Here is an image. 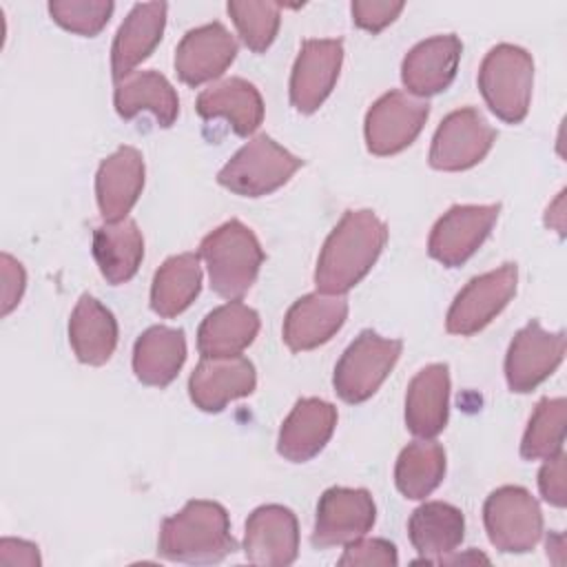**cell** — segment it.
I'll return each instance as SVG.
<instances>
[{
  "instance_id": "cell-39",
  "label": "cell",
  "mask_w": 567,
  "mask_h": 567,
  "mask_svg": "<svg viewBox=\"0 0 567 567\" xmlns=\"http://www.w3.org/2000/svg\"><path fill=\"white\" fill-rule=\"evenodd\" d=\"M2 261V315L7 317L18 303H20V297L24 292V284H27V275H24V268L20 261H16L11 255L2 252L0 257Z\"/></svg>"
},
{
  "instance_id": "cell-15",
  "label": "cell",
  "mask_w": 567,
  "mask_h": 567,
  "mask_svg": "<svg viewBox=\"0 0 567 567\" xmlns=\"http://www.w3.org/2000/svg\"><path fill=\"white\" fill-rule=\"evenodd\" d=\"M237 42L221 22L186 31L175 49V71L188 86L217 80L235 60Z\"/></svg>"
},
{
  "instance_id": "cell-7",
  "label": "cell",
  "mask_w": 567,
  "mask_h": 567,
  "mask_svg": "<svg viewBox=\"0 0 567 567\" xmlns=\"http://www.w3.org/2000/svg\"><path fill=\"white\" fill-rule=\"evenodd\" d=\"M483 523L489 543L505 554H523L543 536L538 501L520 485L494 489L483 505Z\"/></svg>"
},
{
  "instance_id": "cell-26",
  "label": "cell",
  "mask_w": 567,
  "mask_h": 567,
  "mask_svg": "<svg viewBox=\"0 0 567 567\" xmlns=\"http://www.w3.org/2000/svg\"><path fill=\"white\" fill-rule=\"evenodd\" d=\"M113 104L120 117L133 120L137 113L148 111L168 128L179 115V97L173 84L157 71H133L122 80H115Z\"/></svg>"
},
{
  "instance_id": "cell-19",
  "label": "cell",
  "mask_w": 567,
  "mask_h": 567,
  "mask_svg": "<svg viewBox=\"0 0 567 567\" xmlns=\"http://www.w3.org/2000/svg\"><path fill=\"white\" fill-rule=\"evenodd\" d=\"M463 44L458 35L445 33L414 44L401 62V80L412 95L427 97L445 91L458 69Z\"/></svg>"
},
{
  "instance_id": "cell-20",
  "label": "cell",
  "mask_w": 567,
  "mask_h": 567,
  "mask_svg": "<svg viewBox=\"0 0 567 567\" xmlns=\"http://www.w3.org/2000/svg\"><path fill=\"white\" fill-rule=\"evenodd\" d=\"M144 188V157L133 146H120L102 159L95 175V197L104 221H122Z\"/></svg>"
},
{
  "instance_id": "cell-21",
  "label": "cell",
  "mask_w": 567,
  "mask_h": 567,
  "mask_svg": "<svg viewBox=\"0 0 567 567\" xmlns=\"http://www.w3.org/2000/svg\"><path fill=\"white\" fill-rule=\"evenodd\" d=\"M334 425L337 408L332 403L317 396L299 399L281 423L277 452L292 463H306L326 447Z\"/></svg>"
},
{
  "instance_id": "cell-17",
  "label": "cell",
  "mask_w": 567,
  "mask_h": 567,
  "mask_svg": "<svg viewBox=\"0 0 567 567\" xmlns=\"http://www.w3.org/2000/svg\"><path fill=\"white\" fill-rule=\"evenodd\" d=\"M244 554L255 565H290L299 554V525L292 509L284 505H261L244 532Z\"/></svg>"
},
{
  "instance_id": "cell-12",
  "label": "cell",
  "mask_w": 567,
  "mask_h": 567,
  "mask_svg": "<svg viewBox=\"0 0 567 567\" xmlns=\"http://www.w3.org/2000/svg\"><path fill=\"white\" fill-rule=\"evenodd\" d=\"M377 518L372 494L363 487H330L319 496L312 545L319 549L363 538Z\"/></svg>"
},
{
  "instance_id": "cell-18",
  "label": "cell",
  "mask_w": 567,
  "mask_h": 567,
  "mask_svg": "<svg viewBox=\"0 0 567 567\" xmlns=\"http://www.w3.org/2000/svg\"><path fill=\"white\" fill-rule=\"evenodd\" d=\"M348 319V299L343 295L310 292L299 297L286 312L284 341L292 352L315 350L328 343Z\"/></svg>"
},
{
  "instance_id": "cell-9",
  "label": "cell",
  "mask_w": 567,
  "mask_h": 567,
  "mask_svg": "<svg viewBox=\"0 0 567 567\" xmlns=\"http://www.w3.org/2000/svg\"><path fill=\"white\" fill-rule=\"evenodd\" d=\"M496 142V131L474 106L456 109L439 124L432 146L430 166L436 171H467L476 166Z\"/></svg>"
},
{
  "instance_id": "cell-33",
  "label": "cell",
  "mask_w": 567,
  "mask_h": 567,
  "mask_svg": "<svg viewBox=\"0 0 567 567\" xmlns=\"http://www.w3.org/2000/svg\"><path fill=\"white\" fill-rule=\"evenodd\" d=\"M565 399L545 396L536 403L520 441V456L527 461L549 458L563 450L565 441Z\"/></svg>"
},
{
  "instance_id": "cell-34",
  "label": "cell",
  "mask_w": 567,
  "mask_h": 567,
  "mask_svg": "<svg viewBox=\"0 0 567 567\" xmlns=\"http://www.w3.org/2000/svg\"><path fill=\"white\" fill-rule=\"evenodd\" d=\"M244 44L261 53L266 51L279 31V4L275 2H228L226 4Z\"/></svg>"
},
{
  "instance_id": "cell-24",
  "label": "cell",
  "mask_w": 567,
  "mask_h": 567,
  "mask_svg": "<svg viewBox=\"0 0 567 567\" xmlns=\"http://www.w3.org/2000/svg\"><path fill=\"white\" fill-rule=\"evenodd\" d=\"M195 109L204 120L224 117L241 137L255 133L264 120V100L257 86L244 78L213 82L197 95Z\"/></svg>"
},
{
  "instance_id": "cell-28",
  "label": "cell",
  "mask_w": 567,
  "mask_h": 567,
  "mask_svg": "<svg viewBox=\"0 0 567 567\" xmlns=\"http://www.w3.org/2000/svg\"><path fill=\"white\" fill-rule=\"evenodd\" d=\"M69 343L78 361L104 365L117 346V321L113 312L91 295H82L69 319Z\"/></svg>"
},
{
  "instance_id": "cell-32",
  "label": "cell",
  "mask_w": 567,
  "mask_h": 567,
  "mask_svg": "<svg viewBox=\"0 0 567 567\" xmlns=\"http://www.w3.org/2000/svg\"><path fill=\"white\" fill-rule=\"evenodd\" d=\"M445 476V450L436 441L408 443L394 465L396 489L412 501L430 496Z\"/></svg>"
},
{
  "instance_id": "cell-6",
  "label": "cell",
  "mask_w": 567,
  "mask_h": 567,
  "mask_svg": "<svg viewBox=\"0 0 567 567\" xmlns=\"http://www.w3.org/2000/svg\"><path fill=\"white\" fill-rule=\"evenodd\" d=\"M401 350V339H385L374 330L359 332L334 365L332 385L339 399L346 403L368 401L396 365Z\"/></svg>"
},
{
  "instance_id": "cell-25",
  "label": "cell",
  "mask_w": 567,
  "mask_h": 567,
  "mask_svg": "<svg viewBox=\"0 0 567 567\" xmlns=\"http://www.w3.org/2000/svg\"><path fill=\"white\" fill-rule=\"evenodd\" d=\"M412 547L421 554L419 563H441L454 554L465 536V516L458 507L443 501L419 505L408 520Z\"/></svg>"
},
{
  "instance_id": "cell-2",
  "label": "cell",
  "mask_w": 567,
  "mask_h": 567,
  "mask_svg": "<svg viewBox=\"0 0 567 567\" xmlns=\"http://www.w3.org/2000/svg\"><path fill=\"white\" fill-rule=\"evenodd\" d=\"M237 549L230 518L215 501H188L177 514L162 520L157 551L177 563H219Z\"/></svg>"
},
{
  "instance_id": "cell-16",
  "label": "cell",
  "mask_w": 567,
  "mask_h": 567,
  "mask_svg": "<svg viewBox=\"0 0 567 567\" xmlns=\"http://www.w3.org/2000/svg\"><path fill=\"white\" fill-rule=\"evenodd\" d=\"M255 385L257 372L246 357H210L193 370L188 394L202 412H221L230 401L252 394Z\"/></svg>"
},
{
  "instance_id": "cell-22",
  "label": "cell",
  "mask_w": 567,
  "mask_h": 567,
  "mask_svg": "<svg viewBox=\"0 0 567 567\" xmlns=\"http://www.w3.org/2000/svg\"><path fill=\"white\" fill-rule=\"evenodd\" d=\"M166 11V2H142L128 11L111 47L113 80L133 73V69L155 51L164 35Z\"/></svg>"
},
{
  "instance_id": "cell-29",
  "label": "cell",
  "mask_w": 567,
  "mask_h": 567,
  "mask_svg": "<svg viewBox=\"0 0 567 567\" xmlns=\"http://www.w3.org/2000/svg\"><path fill=\"white\" fill-rule=\"evenodd\" d=\"M186 361V337L179 328L151 326L133 348V372L137 381L153 388H166Z\"/></svg>"
},
{
  "instance_id": "cell-8",
  "label": "cell",
  "mask_w": 567,
  "mask_h": 567,
  "mask_svg": "<svg viewBox=\"0 0 567 567\" xmlns=\"http://www.w3.org/2000/svg\"><path fill=\"white\" fill-rule=\"evenodd\" d=\"M516 281L518 268L509 261L470 279L447 310L445 330L461 337L483 330L512 301L516 295Z\"/></svg>"
},
{
  "instance_id": "cell-5",
  "label": "cell",
  "mask_w": 567,
  "mask_h": 567,
  "mask_svg": "<svg viewBox=\"0 0 567 567\" xmlns=\"http://www.w3.org/2000/svg\"><path fill=\"white\" fill-rule=\"evenodd\" d=\"M301 166V157L259 133L221 166L217 182L235 195L264 197L281 188Z\"/></svg>"
},
{
  "instance_id": "cell-27",
  "label": "cell",
  "mask_w": 567,
  "mask_h": 567,
  "mask_svg": "<svg viewBox=\"0 0 567 567\" xmlns=\"http://www.w3.org/2000/svg\"><path fill=\"white\" fill-rule=\"evenodd\" d=\"M259 332V315L241 301H228L204 317L197 330L202 359L235 357L246 350Z\"/></svg>"
},
{
  "instance_id": "cell-36",
  "label": "cell",
  "mask_w": 567,
  "mask_h": 567,
  "mask_svg": "<svg viewBox=\"0 0 567 567\" xmlns=\"http://www.w3.org/2000/svg\"><path fill=\"white\" fill-rule=\"evenodd\" d=\"M399 563L396 547L385 538H357L346 545L339 565H383L394 567Z\"/></svg>"
},
{
  "instance_id": "cell-23",
  "label": "cell",
  "mask_w": 567,
  "mask_h": 567,
  "mask_svg": "<svg viewBox=\"0 0 567 567\" xmlns=\"http://www.w3.org/2000/svg\"><path fill=\"white\" fill-rule=\"evenodd\" d=\"M450 368L430 363L416 372L405 392V425L414 436L434 439L447 425Z\"/></svg>"
},
{
  "instance_id": "cell-1",
  "label": "cell",
  "mask_w": 567,
  "mask_h": 567,
  "mask_svg": "<svg viewBox=\"0 0 567 567\" xmlns=\"http://www.w3.org/2000/svg\"><path fill=\"white\" fill-rule=\"evenodd\" d=\"M388 241V226L372 210H348L330 230L317 259L319 292L346 295L374 266Z\"/></svg>"
},
{
  "instance_id": "cell-3",
  "label": "cell",
  "mask_w": 567,
  "mask_h": 567,
  "mask_svg": "<svg viewBox=\"0 0 567 567\" xmlns=\"http://www.w3.org/2000/svg\"><path fill=\"white\" fill-rule=\"evenodd\" d=\"M199 257L208 266L210 288L224 299L244 297L264 264V250L255 233L239 219H228L199 244Z\"/></svg>"
},
{
  "instance_id": "cell-31",
  "label": "cell",
  "mask_w": 567,
  "mask_h": 567,
  "mask_svg": "<svg viewBox=\"0 0 567 567\" xmlns=\"http://www.w3.org/2000/svg\"><path fill=\"white\" fill-rule=\"evenodd\" d=\"M199 252H182L168 257L155 272L151 286V308L159 317H177L202 290Z\"/></svg>"
},
{
  "instance_id": "cell-35",
  "label": "cell",
  "mask_w": 567,
  "mask_h": 567,
  "mask_svg": "<svg viewBox=\"0 0 567 567\" xmlns=\"http://www.w3.org/2000/svg\"><path fill=\"white\" fill-rule=\"evenodd\" d=\"M113 9H115V4L109 0H55V2H49V13H51L53 22H58L62 29L84 35V38L97 35L106 27Z\"/></svg>"
},
{
  "instance_id": "cell-40",
  "label": "cell",
  "mask_w": 567,
  "mask_h": 567,
  "mask_svg": "<svg viewBox=\"0 0 567 567\" xmlns=\"http://www.w3.org/2000/svg\"><path fill=\"white\" fill-rule=\"evenodd\" d=\"M0 560L4 565H40L38 545L16 538H2L0 540Z\"/></svg>"
},
{
  "instance_id": "cell-13",
  "label": "cell",
  "mask_w": 567,
  "mask_h": 567,
  "mask_svg": "<svg viewBox=\"0 0 567 567\" xmlns=\"http://www.w3.org/2000/svg\"><path fill=\"white\" fill-rule=\"evenodd\" d=\"M565 357V332H547L532 319L520 328L505 357V379L512 392L525 394L538 388Z\"/></svg>"
},
{
  "instance_id": "cell-38",
  "label": "cell",
  "mask_w": 567,
  "mask_h": 567,
  "mask_svg": "<svg viewBox=\"0 0 567 567\" xmlns=\"http://www.w3.org/2000/svg\"><path fill=\"white\" fill-rule=\"evenodd\" d=\"M565 452L560 450L558 454L545 458V465L538 472V489L540 496L554 505V507H565L567 494H565Z\"/></svg>"
},
{
  "instance_id": "cell-37",
  "label": "cell",
  "mask_w": 567,
  "mask_h": 567,
  "mask_svg": "<svg viewBox=\"0 0 567 567\" xmlns=\"http://www.w3.org/2000/svg\"><path fill=\"white\" fill-rule=\"evenodd\" d=\"M403 2H377V0H354L350 4L352 22L370 33L383 31L388 24L396 20V16L403 11Z\"/></svg>"
},
{
  "instance_id": "cell-11",
  "label": "cell",
  "mask_w": 567,
  "mask_h": 567,
  "mask_svg": "<svg viewBox=\"0 0 567 567\" xmlns=\"http://www.w3.org/2000/svg\"><path fill=\"white\" fill-rule=\"evenodd\" d=\"M430 104L403 91L383 93L365 113V144L372 155L385 157L408 148L421 133Z\"/></svg>"
},
{
  "instance_id": "cell-4",
  "label": "cell",
  "mask_w": 567,
  "mask_h": 567,
  "mask_svg": "<svg viewBox=\"0 0 567 567\" xmlns=\"http://www.w3.org/2000/svg\"><path fill=\"white\" fill-rule=\"evenodd\" d=\"M532 86L534 60L523 47L503 42L487 51L478 69V89L498 120L523 122L529 111Z\"/></svg>"
},
{
  "instance_id": "cell-30",
  "label": "cell",
  "mask_w": 567,
  "mask_h": 567,
  "mask_svg": "<svg viewBox=\"0 0 567 567\" xmlns=\"http://www.w3.org/2000/svg\"><path fill=\"white\" fill-rule=\"evenodd\" d=\"M91 250L102 277L120 286L135 277L144 259V237L133 219L104 221L93 233Z\"/></svg>"
},
{
  "instance_id": "cell-10",
  "label": "cell",
  "mask_w": 567,
  "mask_h": 567,
  "mask_svg": "<svg viewBox=\"0 0 567 567\" xmlns=\"http://www.w3.org/2000/svg\"><path fill=\"white\" fill-rule=\"evenodd\" d=\"M501 204H456L434 224L427 252L447 268L465 264L487 239L496 224Z\"/></svg>"
},
{
  "instance_id": "cell-14",
  "label": "cell",
  "mask_w": 567,
  "mask_h": 567,
  "mask_svg": "<svg viewBox=\"0 0 567 567\" xmlns=\"http://www.w3.org/2000/svg\"><path fill=\"white\" fill-rule=\"evenodd\" d=\"M343 62V40H303L290 75V102L299 113H315L332 93Z\"/></svg>"
}]
</instances>
